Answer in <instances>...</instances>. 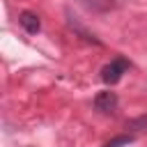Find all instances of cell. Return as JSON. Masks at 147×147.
Returning <instances> with one entry per match:
<instances>
[{"mask_svg":"<svg viewBox=\"0 0 147 147\" xmlns=\"http://www.w3.org/2000/svg\"><path fill=\"white\" fill-rule=\"evenodd\" d=\"M117 103H119V99H117L115 92H99V94L94 96V108H96L99 113H103V115L115 113V110H117Z\"/></svg>","mask_w":147,"mask_h":147,"instance_id":"2","label":"cell"},{"mask_svg":"<svg viewBox=\"0 0 147 147\" xmlns=\"http://www.w3.org/2000/svg\"><path fill=\"white\" fill-rule=\"evenodd\" d=\"M18 23H21V25H23V30H25V32H30V34H37V32L41 30L39 16H37L34 11H21Z\"/></svg>","mask_w":147,"mask_h":147,"instance_id":"3","label":"cell"},{"mask_svg":"<svg viewBox=\"0 0 147 147\" xmlns=\"http://www.w3.org/2000/svg\"><path fill=\"white\" fill-rule=\"evenodd\" d=\"M131 142H133V136H117V138L108 140L103 147H126V145H131Z\"/></svg>","mask_w":147,"mask_h":147,"instance_id":"4","label":"cell"},{"mask_svg":"<svg viewBox=\"0 0 147 147\" xmlns=\"http://www.w3.org/2000/svg\"><path fill=\"white\" fill-rule=\"evenodd\" d=\"M126 69H129V62H126L124 57H115V60H110V62L101 69V80H103L106 85H115V83H119L122 74H126Z\"/></svg>","mask_w":147,"mask_h":147,"instance_id":"1","label":"cell"}]
</instances>
